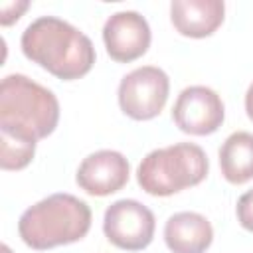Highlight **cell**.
<instances>
[{"instance_id": "6da1fadb", "label": "cell", "mask_w": 253, "mask_h": 253, "mask_svg": "<svg viewBox=\"0 0 253 253\" xmlns=\"http://www.w3.org/2000/svg\"><path fill=\"white\" fill-rule=\"evenodd\" d=\"M20 45L28 59L63 81L87 75L95 63L91 40L69 22L55 16L34 20L24 30Z\"/></svg>"}, {"instance_id": "7a4b0ae2", "label": "cell", "mask_w": 253, "mask_h": 253, "mask_svg": "<svg viewBox=\"0 0 253 253\" xmlns=\"http://www.w3.org/2000/svg\"><path fill=\"white\" fill-rule=\"evenodd\" d=\"M59 121L55 95L22 73L0 83V136L38 142L51 134Z\"/></svg>"}, {"instance_id": "3957f363", "label": "cell", "mask_w": 253, "mask_h": 253, "mask_svg": "<svg viewBox=\"0 0 253 253\" xmlns=\"http://www.w3.org/2000/svg\"><path fill=\"white\" fill-rule=\"evenodd\" d=\"M91 227L89 206L71 194H51L28 208L18 221L22 241L38 251L83 239Z\"/></svg>"}, {"instance_id": "277c9868", "label": "cell", "mask_w": 253, "mask_h": 253, "mask_svg": "<svg viewBox=\"0 0 253 253\" xmlns=\"http://www.w3.org/2000/svg\"><path fill=\"white\" fill-rule=\"evenodd\" d=\"M208 156L194 142H178L148 152L136 170L138 186L150 196H172L208 176Z\"/></svg>"}, {"instance_id": "5b68a950", "label": "cell", "mask_w": 253, "mask_h": 253, "mask_svg": "<svg viewBox=\"0 0 253 253\" xmlns=\"http://www.w3.org/2000/svg\"><path fill=\"white\" fill-rule=\"evenodd\" d=\"M170 91L168 75L154 65L132 69L121 79L119 105L125 115L134 121L154 119L166 105Z\"/></svg>"}, {"instance_id": "8992f818", "label": "cell", "mask_w": 253, "mask_h": 253, "mask_svg": "<svg viewBox=\"0 0 253 253\" xmlns=\"http://www.w3.org/2000/svg\"><path fill=\"white\" fill-rule=\"evenodd\" d=\"M154 213L136 200H117L103 217V231L107 239L126 251H140L150 245L154 237Z\"/></svg>"}, {"instance_id": "52a82bcc", "label": "cell", "mask_w": 253, "mask_h": 253, "mask_svg": "<svg viewBox=\"0 0 253 253\" xmlns=\"http://www.w3.org/2000/svg\"><path fill=\"white\" fill-rule=\"evenodd\" d=\"M225 117L223 103L219 95L204 85L186 87L172 109V119L182 132L188 134H211L215 132Z\"/></svg>"}, {"instance_id": "ba28073f", "label": "cell", "mask_w": 253, "mask_h": 253, "mask_svg": "<svg viewBox=\"0 0 253 253\" xmlns=\"http://www.w3.org/2000/svg\"><path fill=\"white\" fill-rule=\"evenodd\" d=\"M103 42L115 61L128 63L146 53L150 45V26L144 16L134 10L115 12L105 22Z\"/></svg>"}, {"instance_id": "9c48e42d", "label": "cell", "mask_w": 253, "mask_h": 253, "mask_svg": "<svg viewBox=\"0 0 253 253\" xmlns=\"http://www.w3.org/2000/svg\"><path fill=\"white\" fill-rule=\"evenodd\" d=\"M128 182V160L117 150H97L77 168V184L91 196H109Z\"/></svg>"}, {"instance_id": "30bf717a", "label": "cell", "mask_w": 253, "mask_h": 253, "mask_svg": "<svg viewBox=\"0 0 253 253\" xmlns=\"http://www.w3.org/2000/svg\"><path fill=\"white\" fill-rule=\"evenodd\" d=\"M225 4L221 0H174L170 20L174 28L188 38L211 36L223 22Z\"/></svg>"}, {"instance_id": "8fae6325", "label": "cell", "mask_w": 253, "mask_h": 253, "mask_svg": "<svg viewBox=\"0 0 253 253\" xmlns=\"http://www.w3.org/2000/svg\"><path fill=\"white\" fill-rule=\"evenodd\" d=\"M211 239V223L196 211H178L164 225V241L172 253H204Z\"/></svg>"}, {"instance_id": "7c38bea8", "label": "cell", "mask_w": 253, "mask_h": 253, "mask_svg": "<svg viewBox=\"0 0 253 253\" xmlns=\"http://www.w3.org/2000/svg\"><path fill=\"white\" fill-rule=\"evenodd\" d=\"M219 168L227 182L245 184L253 178V134L237 130L219 148Z\"/></svg>"}, {"instance_id": "4fadbf2b", "label": "cell", "mask_w": 253, "mask_h": 253, "mask_svg": "<svg viewBox=\"0 0 253 253\" xmlns=\"http://www.w3.org/2000/svg\"><path fill=\"white\" fill-rule=\"evenodd\" d=\"M36 142L0 136V166L4 170H22L34 158Z\"/></svg>"}, {"instance_id": "5bb4252c", "label": "cell", "mask_w": 253, "mask_h": 253, "mask_svg": "<svg viewBox=\"0 0 253 253\" xmlns=\"http://www.w3.org/2000/svg\"><path fill=\"white\" fill-rule=\"evenodd\" d=\"M237 221L241 223V227H245L247 231H253V190L245 192L239 200H237Z\"/></svg>"}, {"instance_id": "9a60e30c", "label": "cell", "mask_w": 253, "mask_h": 253, "mask_svg": "<svg viewBox=\"0 0 253 253\" xmlns=\"http://www.w3.org/2000/svg\"><path fill=\"white\" fill-rule=\"evenodd\" d=\"M28 6H30L28 0L2 2V6H0V24H2V26H10V24H14V22L22 16V12L28 10Z\"/></svg>"}, {"instance_id": "2e32d148", "label": "cell", "mask_w": 253, "mask_h": 253, "mask_svg": "<svg viewBox=\"0 0 253 253\" xmlns=\"http://www.w3.org/2000/svg\"><path fill=\"white\" fill-rule=\"evenodd\" d=\"M245 111H247V117L253 121V83L249 85V89L245 93Z\"/></svg>"}, {"instance_id": "e0dca14e", "label": "cell", "mask_w": 253, "mask_h": 253, "mask_svg": "<svg viewBox=\"0 0 253 253\" xmlns=\"http://www.w3.org/2000/svg\"><path fill=\"white\" fill-rule=\"evenodd\" d=\"M2 253H12V251H10V247H8V245H2Z\"/></svg>"}]
</instances>
